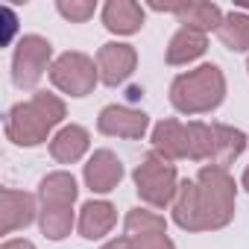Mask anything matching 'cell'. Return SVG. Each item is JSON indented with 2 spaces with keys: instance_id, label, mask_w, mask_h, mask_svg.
Segmentation results:
<instances>
[{
  "instance_id": "obj_1",
  "label": "cell",
  "mask_w": 249,
  "mask_h": 249,
  "mask_svg": "<svg viewBox=\"0 0 249 249\" xmlns=\"http://www.w3.org/2000/svg\"><path fill=\"white\" fill-rule=\"evenodd\" d=\"M62 117H65V103L56 94L36 91L33 100L18 103L15 108H9L6 135L18 147H36V144L47 141V132L53 126H59Z\"/></svg>"
},
{
  "instance_id": "obj_2",
  "label": "cell",
  "mask_w": 249,
  "mask_h": 249,
  "mask_svg": "<svg viewBox=\"0 0 249 249\" xmlns=\"http://www.w3.org/2000/svg\"><path fill=\"white\" fill-rule=\"evenodd\" d=\"M226 97V76L217 65H202L196 71H188L173 79L170 85V103L182 114H202L223 103Z\"/></svg>"
},
{
  "instance_id": "obj_3",
  "label": "cell",
  "mask_w": 249,
  "mask_h": 249,
  "mask_svg": "<svg viewBox=\"0 0 249 249\" xmlns=\"http://www.w3.org/2000/svg\"><path fill=\"white\" fill-rule=\"evenodd\" d=\"M199 185V223L202 231H214L231 223L234 217V179L226 167L208 164L196 176Z\"/></svg>"
},
{
  "instance_id": "obj_4",
  "label": "cell",
  "mask_w": 249,
  "mask_h": 249,
  "mask_svg": "<svg viewBox=\"0 0 249 249\" xmlns=\"http://www.w3.org/2000/svg\"><path fill=\"white\" fill-rule=\"evenodd\" d=\"M135 188H138V196L153 205V208H164L176 199V191H179V179H176V164L159 153H150L138 170H135Z\"/></svg>"
},
{
  "instance_id": "obj_5",
  "label": "cell",
  "mask_w": 249,
  "mask_h": 249,
  "mask_svg": "<svg viewBox=\"0 0 249 249\" xmlns=\"http://www.w3.org/2000/svg\"><path fill=\"white\" fill-rule=\"evenodd\" d=\"M50 79L59 91H65L71 97H85V94L94 91V85L100 79V71H97L91 56L68 50L50 65Z\"/></svg>"
},
{
  "instance_id": "obj_6",
  "label": "cell",
  "mask_w": 249,
  "mask_h": 249,
  "mask_svg": "<svg viewBox=\"0 0 249 249\" xmlns=\"http://www.w3.org/2000/svg\"><path fill=\"white\" fill-rule=\"evenodd\" d=\"M53 47L47 38L41 36H24L18 41L15 59H12V79L18 88H36L38 79L44 76L47 65H50Z\"/></svg>"
},
{
  "instance_id": "obj_7",
  "label": "cell",
  "mask_w": 249,
  "mask_h": 249,
  "mask_svg": "<svg viewBox=\"0 0 249 249\" xmlns=\"http://www.w3.org/2000/svg\"><path fill=\"white\" fill-rule=\"evenodd\" d=\"M138 65V53L132 44H120V41H108L97 50V71H100V82L106 85H120L132 76Z\"/></svg>"
},
{
  "instance_id": "obj_8",
  "label": "cell",
  "mask_w": 249,
  "mask_h": 249,
  "mask_svg": "<svg viewBox=\"0 0 249 249\" xmlns=\"http://www.w3.org/2000/svg\"><path fill=\"white\" fill-rule=\"evenodd\" d=\"M150 126V117L129 106H106L97 117V129L111 138H141Z\"/></svg>"
},
{
  "instance_id": "obj_9",
  "label": "cell",
  "mask_w": 249,
  "mask_h": 249,
  "mask_svg": "<svg viewBox=\"0 0 249 249\" xmlns=\"http://www.w3.org/2000/svg\"><path fill=\"white\" fill-rule=\"evenodd\" d=\"M36 217V199L24 191H0V234H12L15 229L30 226Z\"/></svg>"
},
{
  "instance_id": "obj_10",
  "label": "cell",
  "mask_w": 249,
  "mask_h": 249,
  "mask_svg": "<svg viewBox=\"0 0 249 249\" xmlns=\"http://www.w3.org/2000/svg\"><path fill=\"white\" fill-rule=\"evenodd\" d=\"M123 179V164L111 150H97L88 164H85V185L94 194H108L120 185Z\"/></svg>"
},
{
  "instance_id": "obj_11",
  "label": "cell",
  "mask_w": 249,
  "mask_h": 249,
  "mask_svg": "<svg viewBox=\"0 0 249 249\" xmlns=\"http://www.w3.org/2000/svg\"><path fill=\"white\" fill-rule=\"evenodd\" d=\"M159 12H173L179 18V24H185V30H194V33H211V30H220L223 24V12L217 3H182V6H153Z\"/></svg>"
},
{
  "instance_id": "obj_12",
  "label": "cell",
  "mask_w": 249,
  "mask_h": 249,
  "mask_svg": "<svg viewBox=\"0 0 249 249\" xmlns=\"http://www.w3.org/2000/svg\"><path fill=\"white\" fill-rule=\"evenodd\" d=\"M103 24L117 36H132L144 27V9L132 0H108L103 9Z\"/></svg>"
},
{
  "instance_id": "obj_13",
  "label": "cell",
  "mask_w": 249,
  "mask_h": 249,
  "mask_svg": "<svg viewBox=\"0 0 249 249\" xmlns=\"http://www.w3.org/2000/svg\"><path fill=\"white\" fill-rule=\"evenodd\" d=\"M114 220H117V211H114L111 202H106V199H91V202H85L82 211H79V234L88 237V240H97V237H103V234L111 231Z\"/></svg>"
},
{
  "instance_id": "obj_14",
  "label": "cell",
  "mask_w": 249,
  "mask_h": 249,
  "mask_svg": "<svg viewBox=\"0 0 249 249\" xmlns=\"http://www.w3.org/2000/svg\"><path fill=\"white\" fill-rule=\"evenodd\" d=\"M173 220L185 231H202V223H199V185L196 182H191V179L179 182V191H176V199H173Z\"/></svg>"
},
{
  "instance_id": "obj_15",
  "label": "cell",
  "mask_w": 249,
  "mask_h": 249,
  "mask_svg": "<svg viewBox=\"0 0 249 249\" xmlns=\"http://www.w3.org/2000/svg\"><path fill=\"white\" fill-rule=\"evenodd\" d=\"M88 150V132L82 126H76V123H71V126L59 129L56 138L50 141V156L62 164H73L85 156Z\"/></svg>"
},
{
  "instance_id": "obj_16",
  "label": "cell",
  "mask_w": 249,
  "mask_h": 249,
  "mask_svg": "<svg viewBox=\"0 0 249 249\" xmlns=\"http://www.w3.org/2000/svg\"><path fill=\"white\" fill-rule=\"evenodd\" d=\"M185 123L167 117L161 123H156L153 129V153L164 156V159H185Z\"/></svg>"
},
{
  "instance_id": "obj_17",
  "label": "cell",
  "mask_w": 249,
  "mask_h": 249,
  "mask_svg": "<svg viewBox=\"0 0 249 249\" xmlns=\"http://www.w3.org/2000/svg\"><path fill=\"white\" fill-rule=\"evenodd\" d=\"M246 150V135L234 126H226V123H214V156L211 164L226 167L231 164L240 153Z\"/></svg>"
},
{
  "instance_id": "obj_18",
  "label": "cell",
  "mask_w": 249,
  "mask_h": 249,
  "mask_svg": "<svg viewBox=\"0 0 249 249\" xmlns=\"http://www.w3.org/2000/svg\"><path fill=\"white\" fill-rule=\"evenodd\" d=\"M205 47H208V41H205L202 33H194V30H185L182 27L170 38V44H167V62L170 65H188V62L199 59L205 53Z\"/></svg>"
},
{
  "instance_id": "obj_19",
  "label": "cell",
  "mask_w": 249,
  "mask_h": 249,
  "mask_svg": "<svg viewBox=\"0 0 249 249\" xmlns=\"http://www.w3.org/2000/svg\"><path fill=\"white\" fill-rule=\"evenodd\" d=\"M38 199L44 205H73L76 199V179L71 173H50L38 185Z\"/></svg>"
},
{
  "instance_id": "obj_20",
  "label": "cell",
  "mask_w": 249,
  "mask_h": 249,
  "mask_svg": "<svg viewBox=\"0 0 249 249\" xmlns=\"http://www.w3.org/2000/svg\"><path fill=\"white\" fill-rule=\"evenodd\" d=\"M185 159H194V161H205L214 156V123H185Z\"/></svg>"
},
{
  "instance_id": "obj_21",
  "label": "cell",
  "mask_w": 249,
  "mask_h": 249,
  "mask_svg": "<svg viewBox=\"0 0 249 249\" xmlns=\"http://www.w3.org/2000/svg\"><path fill=\"white\" fill-rule=\"evenodd\" d=\"M217 36H220V41H223L229 50H234V53L249 50V15H246V12H231V15H226L223 24H220V30H217Z\"/></svg>"
},
{
  "instance_id": "obj_22",
  "label": "cell",
  "mask_w": 249,
  "mask_h": 249,
  "mask_svg": "<svg viewBox=\"0 0 249 249\" xmlns=\"http://www.w3.org/2000/svg\"><path fill=\"white\" fill-rule=\"evenodd\" d=\"M38 223L50 240H62L73 229V211H71V205H44Z\"/></svg>"
},
{
  "instance_id": "obj_23",
  "label": "cell",
  "mask_w": 249,
  "mask_h": 249,
  "mask_svg": "<svg viewBox=\"0 0 249 249\" xmlns=\"http://www.w3.org/2000/svg\"><path fill=\"white\" fill-rule=\"evenodd\" d=\"M126 231H129V237L156 234V231H167V223H164V217H159V214H153V211L132 208V211L126 214Z\"/></svg>"
},
{
  "instance_id": "obj_24",
  "label": "cell",
  "mask_w": 249,
  "mask_h": 249,
  "mask_svg": "<svg viewBox=\"0 0 249 249\" xmlns=\"http://www.w3.org/2000/svg\"><path fill=\"white\" fill-rule=\"evenodd\" d=\"M56 9H59V15L68 18L71 24H82V21H88V18L94 15L97 6L91 3V0H59Z\"/></svg>"
},
{
  "instance_id": "obj_25",
  "label": "cell",
  "mask_w": 249,
  "mask_h": 249,
  "mask_svg": "<svg viewBox=\"0 0 249 249\" xmlns=\"http://www.w3.org/2000/svg\"><path fill=\"white\" fill-rule=\"evenodd\" d=\"M135 249H176L173 240L167 237V231H156V234H138L132 237Z\"/></svg>"
},
{
  "instance_id": "obj_26",
  "label": "cell",
  "mask_w": 249,
  "mask_h": 249,
  "mask_svg": "<svg viewBox=\"0 0 249 249\" xmlns=\"http://www.w3.org/2000/svg\"><path fill=\"white\" fill-rule=\"evenodd\" d=\"M100 249H135V243H132V237L126 234V237H114V240H108V243L100 246Z\"/></svg>"
},
{
  "instance_id": "obj_27",
  "label": "cell",
  "mask_w": 249,
  "mask_h": 249,
  "mask_svg": "<svg viewBox=\"0 0 249 249\" xmlns=\"http://www.w3.org/2000/svg\"><path fill=\"white\" fill-rule=\"evenodd\" d=\"M0 249H36V246H33L30 240H6Z\"/></svg>"
},
{
  "instance_id": "obj_28",
  "label": "cell",
  "mask_w": 249,
  "mask_h": 249,
  "mask_svg": "<svg viewBox=\"0 0 249 249\" xmlns=\"http://www.w3.org/2000/svg\"><path fill=\"white\" fill-rule=\"evenodd\" d=\"M240 182H243V188H246V191H249V167H246V170H243V179H240Z\"/></svg>"
},
{
  "instance_id": "obj_29",
  "label": "cell",
  "mask_w": 249,
  "mask_h": 249,
  "mask_svg": "<svg viewBox=\"0 0 249 249\" xmlns=\"http://www.w3.org/2000/svg\"><path fill=\"white\" fill-rule=\"evenodd\" d=\"M246 68H249V62H246Z\"/></svg>"
}]
</instances>
